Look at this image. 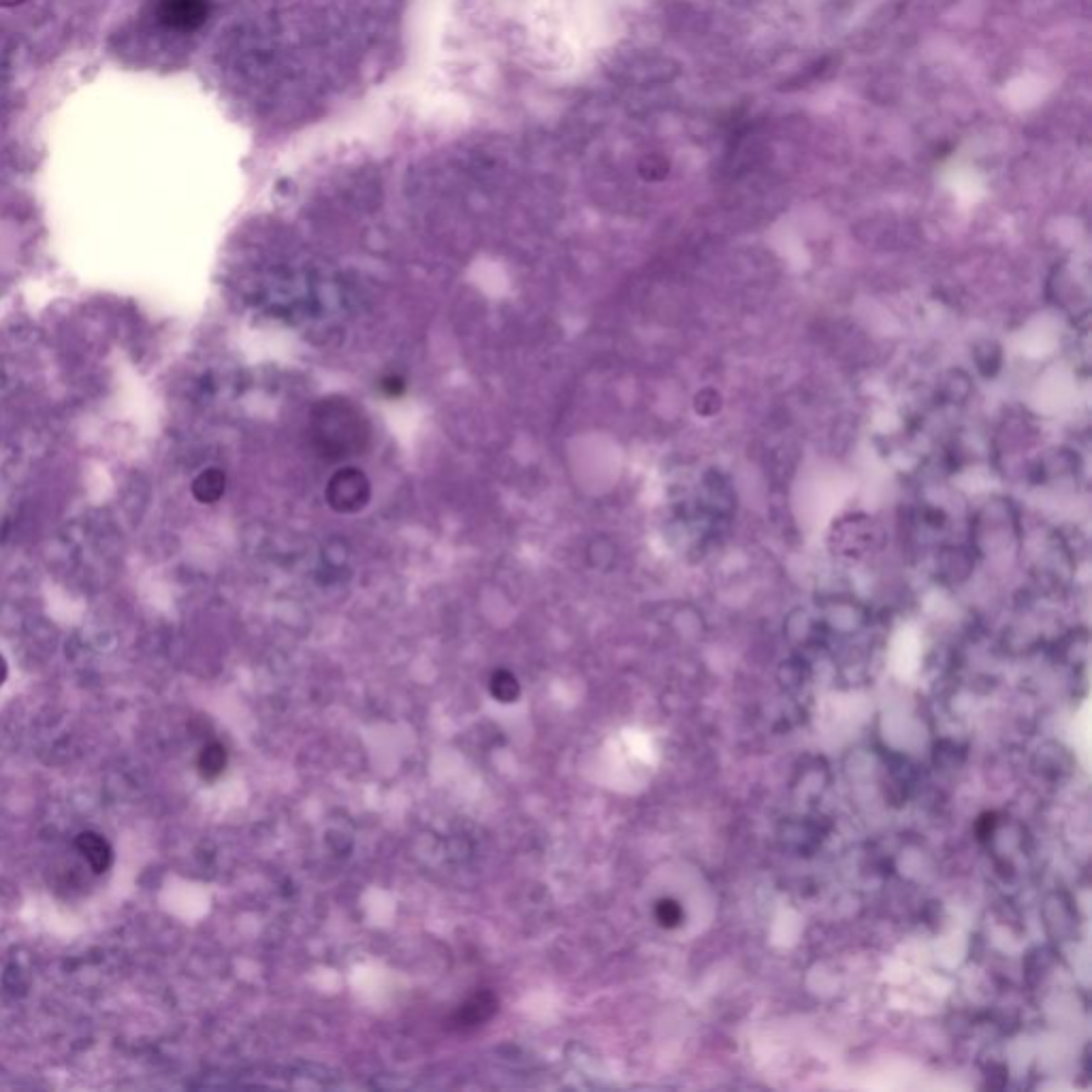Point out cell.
Masks as SVG:
<instances>
[{
  "label": "cell",
  "instance_id": "1",
  "mask_svg": "<svg viewBox=\"0 0 1092 1092\" xmlns=\"http://www.w3.org/2000/svg\"><path fill=\"white\" fill-rule=\"evenodd\" d=\"M312 432L319 451L329 459L361 455L369 440V421L348 399H323L312 410Z\"/></svg>",
  "mask_w": 1092,
  "mask_h": 1092
},
{
  "label": "cell",
  "instance_id": "2",
  "mask_svg": "<svg viewBox=\"0 0 1092 1092\" xmlns=\"http://www.w3.org/2000/svg\"><path fill=\"white\" fill-rule=\"evenodd\" d=\"M326 501L335 512L354 515L368 506L371 500V484L366 474L357 468H342L326 482Z\"/></svg>",
  "mask_w": 1092,
  "mask_h": 1092
},
{
  "label": "cell",
  "instance_id": "3",
  "mask_svg": "<svg viewBox=\"0 0 1092 1092\" xmlns=\"http://www.w3.org/2000/svg\"><path fill=\"white\" fill-rule=\"evenodd\" d=\"M208 17V0H158V20L169 31L194 33Z\"/></svg>",
  "mask_w": 1092,
  "mask_h": 1092
},
{
  "label": "cell",
  "instance_id": "4",
  "mask_svg": "<svg viewBox=\"0 0 1092 1092\" xmlns=\"http://www.w3.org/2000/svg\"><path fill=\"white\" fill-rule=\"evenodd\" d=\"M75 847H78V852L83 856V860L90 864V869L97 875L105 873L111 862H114V849H111V845L105 841V836L92 833V830L78 835V838H75Z\"/></svg>",
  "mask_w": 1092,
  "mask_h": 1092
},
{
  "label": "cell",
  "instance_id": "5",
  "mask_svg": "<svg viewBox=\"0 0 1092 1092\" xmlns=\"http://www.w3.org/2000/svg\"><path fill=\"white\" fill-rule=\"evenodd\" d=\"M496 998H493L489 992L487 994H479L474 996L468 1005H463L459 1012L455 1015V1029H474V1026H480L484 1020L491 1018V1014L496 1012Z\"/></svg>",
  "mask_w": 1092,
  "mask_h": 1092
},
{
  "label": "cell",
  "instance_id": "6",
  "mask_svg": "<svg viewBox=\"0 0 1092 1092\" xmlns=\"http://www.w3.org/2000/svg\"><path fill=\"white\" fill-rule=\"evenodd\" d=\"M224 487H227V479H224V474L220 470H205L203 474H199L197 479L192 482V493L194 498L203 503H213L222 498Z\"/></svg>",
  "mask_w": 1092,
  "mask_h": 1092
},
{
  "label": "cell",
  "instance_id": "7",
  "mask_svg": "<svg viewBox=\"0 0 1092 1092\" xmlns=\"http://www.w3.org/2000/svg\"><path fill=\"white\" fill-rule=\"evenodd\" d=\"M197 767H199V774L203 779H208V781L218 779L224 770V767H227V751H224V747L218 743L205 745L203 751L199 753Z\"/></svg>",
  "mask_w": 1092,
  "mask_h": 1092
},
{
  "label": "cell",
  "instance_id": "8",
  "mask_svg": "<svg viewBox=\"0 0 1092 1092\" xmlns=\"http://www.w3.org/2000/svg\"><path fill=\"white\" fill-rule=\"evenodd\" d=\"M491 692L501 702H515L521 694V687H519V680L510 675L506 670H500L493 675L491 679Z\"/></svg>",
  "mask_w": 1092,
  "mask_h": 1092
},
{
  "label": "cell",
  "instance_id": "9",
  "mask_svg": "<svg viewBox=\"0 0 1092 1092\" xmlns=\"http://www.w3.org/2000/svg\"><path fill=\"white\" fill-rule=\"evenodd\" d=\"M720 408H722V397H720V393H717V390L704 389L696 395V412L698 414L713 416V414L720 412Z\"/></svg>",
  "mask_w": 1092,
  "mask_h": 1092
},
{
  "label": "cell",
  "instance_id": "10",
  "mask_svg": "<svg viewBox=\"0 0 1092 1092\" xmlns=\"http://www.w3.org/2000/svg\"><path fill=\"white\" fill-rule=\"evenodd\" d=\"M977 352L986 354V359H977L979 371H982L984 376H994L998 371V366H1001V350H998V346H994V344L988 342L984 348H977Z\"/></svg>",
  "mask_w": 1092,
  "mask_h": 1092
},
{
  "label": "cell",
  "instance_id": "11",
  "mask_svg": "<svg viewBox=\"0 0 1092 1092\" xmlns=\"http://www.w3.org/2000/svg\"><path fill=\"white\" fill-rule=\"evenodd\" d=\"M656 913H657V920H659L661 924H664V926H668V928L677 926V924L680 922V916H683V913H680L679 904L672 903V901H661V903L657 904V911H656Z\"/></svg>",
  "mask_w": 1092,
  "mask_h": 1092
},
{
  "label": "cell",
  "instance_id": "12",
  "mask_svg": "<svg viewBox=\"0 0 1092 1092\" xmlns=\"http://www.w3.org/2000/svg\"><path fill=\"white\" fill-rule=\"evenodd\" d=\"M640 173L645 175L647 180H659V177H664L668 173V165L657 156H649L642 161Z\"/></svg>",
  "mask_w": 1092,
  "mask_h": 1092
},
{
  "label": "cell",
  "instance_id": "13",
  "mask_svg": "<svg viewBox=\"0 0 1092 1092\" xmlns=\"http://www.w3.org/2000/svg\"><path fill=\"white\" fill-rule=\"evenodd\" d=\"M404 390H406L404 380L397 378V376H389V378L382 380V393L389 395V397L404 395Z\"/></svg>",
  "mask_w": 1092,
  "mask_h": 1092
},
{
  "label": "cell",
  "instance_id": "14",
  "mask_svg": "<svg viewBox=\"0 0 1092 1092\" xmlns=\"http://www.w3.org/2000/svg\"><path fill=\"white\" fill-rule=\"evenodd\" d=\"M5 680H7V661L3 656H0V685H3Z\"/></svg>",
  "mask_w": 1092,
  "mask_h": 1092
},
{
  "label": "cell",
  "instance_id": "15",
  "mask_svg": "<svg viewBox=\"0 0 1092 1092\" xmlns=\"http://www.w3.org/2000/svg\"><path fill=\"white\" fill-rule=\"evenodd\" d=\"M24 0H0V7H13V5H20Z\"/></svg>",
  "mask_w": 1092,
  "mask_h": 1092
}]
</instances>
